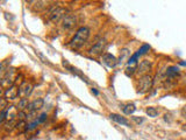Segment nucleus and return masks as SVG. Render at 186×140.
Masks as SVG:
<instances>
[{
    "label": "nucleus",
    "instance_id": "f257e3e1",
    "mask_svg": "<svg viewBox=\"0 0 186 140\" xmlns=\"http://www.w3.org/2000/svg\"><path fill=\"white\" fill-rule=\"evenodd\" d=\"M88 36H90V28H87V27H80V28L76 32V34H74V36L71 39V41L68 43V46L71 47V48H74V49L80 48V47L87 41Z\"/></svg>",
    "mask_w": 186,
    "mask_h": 140
},
{
    "label": "nucleus",
    "instance_id": "f03ea898",
    "mask_svg": "<svg viewBox=\"0 0 186 140\" xmlns=\"http://www.w3.org/2000/svg\"><path fill=\"white\" fill-rule=\"evenodd\" d=\"M152 83H154V81H152V77L148 74V75H144V76H142L141 78H140V81H138V85H137V92L138 94H141V95H143V94H147L150 89H151V87H152Z\"/></svg>",
    "mask_w": 186,
    "mask_h": 140
},
{
    "label": "nucleus",
    "instance_id": "7ed1b4c3",
    "mask_svg": "<svg viewBox=\"0 0 186 140\" xmlns=\"http://www.w3.org/2000/svg\"><path fill=\"white\" fill-rule=\"evenodd\" d=\"M15 74H17V70H15L14 68H11V69L8 68L7 71L4 74L1 85H3V88H4L5 90L15 84Z\"/></svg>",
    "mask_w": 186,
    "mask_h": 140
},
{
    "label": "nucleus",
    "instance_id": "20e7f679",
    "mask_svg": "<svg viewBox=\"0 0 186 140\" xmlns=\"http://www.w3.org/2000/svg\"><path fill=\"white\" fill-rule=\"evenodd\" d=\"M65 13H66V10H65V8L59 7V6H54V7L49 11L48 15H49V19H50L51 21L57 22V21H59L62 18H63V19L65 18V15H66Z\"/></svg>",
    "mask_w": 186,
    "mask_h": 140
},
{
    "label": "nucleus",
    "instance_id": "39448f33",
    "mask_svg": "<svg viewBox=\"0 0 186 140\" xmlns=\"http://www.w3.org/2000/svg\"><path fill=\"white\" fill-rule=\"evenodd\" d=\"M106 44H107V42H106L105 39L99 40L96 44H93V46L88 49V54H90L91 56H99V55L105 50Z\"/></svg>",
    "mask_w": 186,
    "mask_h": 140
},
{
    "label": "nucleus",
    "instance_id": "423d86ee",
    "mask_svg": "<svg viewBox=\"0 0 186 140\" xmlns=\"http://www.w3.org/2000/svg\"><path fill=\"white\" fill-rule=\"evenodd\" d=\"M19 90H20V85L18 87V85H12L11 88H8V89H6L5 90V92H4V98L6 99V100H13V99H15L17 97H19Z\"/></svg>",
    "mask_w": 186,
    "mask_h": 140
},
{
    "label": "nucleus",
    "instance_id": "0eeeda50",
    "mask_svg": "<svg viewBox=\"0 0 186 140\" xmlns=\"http://www.w3.org/2000/svg\"><path fill=\"white\" fill-rule=\"evenodd\" d=\"M33 90V85L29 84L28 82H22L20 84V90H19V96H21L22 98H27L30 92Z\"/></svg>",
    "mask_w": 186,
    "mask_h": 140
},
{
    "label": "nucleus",
    "instance_id": "6e6552de",
    "mask_svg": "<svg viewBox=\"0 0 186 140\" xmlns=\"http://www.w3.org/2000/svg\"><path fill=\"white\" fill-rule=\"evenodd\" d=\"M151 62H149L148 60H144V61H142L141 63H140V65H138V68H137V73L138 74H141L142 76H144V75H148L147 73H149L150 70H151Z\"/></svg>",
    "mask_w": 186,
    "mask_h": 140
},
{
    "label": "nucleus",
    "instance_id": "1a4fd4ad",
    "mask_svg": "<svg viewBox=\"0 0 186 140\" xmlns=\"http://www.w3.org/2000/svg\"><path fill=\"white\" fill-rule=\"evenodd\" d=\"M43 104H44V100L42 99V98H39V99H35V100H33V102H30L29 104H28V106H27V110L29 111V112H35V111H37V110H40V109H42L43 107Z\"/></svg>",
    "mask_w": 186,
    "mask_h": 140
},
{
    "label": "nucleus",
    "instance_id": "9d476101",
    "mask_svg": "<svg viewBox=\"0 0 186 140\" xmlns=\"http://www.w3.org/2000/svg\"><path fill=\"white\" fill-rule=\"evenodd\" d=\"M103 62H104L107 67H110V68H114V67L118 64V58H116L115 56H113L112 54L106 53V54L103 56Z\"/></svg>",
    "mask_w": 186,
    "mask_h": 140
},
{
    "label": "nucleus",
    "instance_id": "9b49d317",
    "mask_svg": "<svg viewBox=\"0 0 186 140\" xmlns=\"http://www.w3.org/2000/svg\"><path fill=\"white\" fill-rule=\"evenodd\" d=\"M74 25H76V17L73 14H66L65 18L63 19V28L71 29Z\"/></svg>",
    "mask_w": 186,
    "mask_h": 140
},
{
    "label": "nucleus",
    "instance_id": "f8f14e48",
    "mask_svg": "<svg viewBox=\"0 0 186 140\" xmlns=\"http://www.w3.org/2000/svg\"><path fill=\"white\" fill-rule=\"evenodd\" d=\"M129 58H130V51H129L127 48H125V49H122V50H121L120 57H119V60H118V64L127 63Z\"/></svg>",
    "mask_w": 186,
    "mask_h": 140
},
{
    "label": "nucleus",
    "instance_id": "ddd939ff",
    "mask_svg": "<svg viewBox=\"0 0 186 140\" xmlns=\"http://www.w3.org/2000/svg\"><path fill=\"white\" fill-rule=\"evenodd\" d=\"M110 117H111V119H112V120H114L115 123H118V124H120V125H123V126H129V123H128V120H127L125 117L120 116V114L112 113Z\"/></svg>",
    "mask_w": 186,
    "mask_h": 140
},
{
    "label": "nucleus",
    "instance_id": "4468645a",
    "mask_svg": "<svg viewBox=\"0 0 186 140\" xmlns=\"http://www.w3.org/2000/svg\"><path fill=\"white\" fill-rule=\"evenodd\" d=\"M179 74H180V71H179V68L177 65H171L166 69V76L169 78H173V77L178 76Z\"/></svg>",
    "mask_w": 186,
    "mask_h": 140
},
{
    "label": "nucleus",
    "instance_id": "2eb2a0df",
    "mask_svg": "<svg viewBox=\"0 0 186 140\" xmlns=\"http://www.w3.org/2000/svg\"><path fill=\"white\" fill-rule=\"evenodd\" d=\"M122 111L125 114H133L136 111V105L133 103H128V104H123L122 105Z\"/></svg>",
    "mask_w": 186,
    "mask_h": 140
},
{
    "label": "nucleus",
    "instance_id": "dca6fc26",
    "mask_svg": "<svg viewBox=\"0 0 186 140\" xmlns=\"http://www.w3.org/2000/svg\"><path fill=\"white\" fill-rule=\"evenodd\" d=\"M151 49V47H150V44H147V43H144V44H142L141 46V48L136 51V54L138 55V56H142V55H144V54H147L149 50Z\"/></svg>",
    "mask_w": 186,
    "mask_h": 140
},
{
    "label": "nucleus",
    "instance_id": "f3484780",
    "mask_svg": "<svg viewBox=\"0 0 186 140\" xmlns=\"http://www.w3.org/2000/svg\"><path fill=\"white\" fill-rule=\"evenodd\" d=\"M147 114H148L149 117L155 118V117L158 116V110H157L156 107H154V106H149V107L147 109Z\"/></svg>",
    "mask_w": 186,
    "mask_h": 140
},
{
    "label": "nucleus",
    "instance_id": "a211bd4d",
    "mask_svg": "<svg viewBox=\"0 0 186 140\" xmlns=\"http://www.w3.org/2000/svg\"><path fill=\"white\" fill-rule=\"evenodd\" d=\"M40 124V121H39V119H35L34 121H32L30 124H28L27 125V127H26V131H33V130H35L36 127H37V125Z\"/></svg>",
    "mask_w": 186,
    "mask_h": 140
},
{
    "label": "nucleus",
    "instance_id": "6ab92c4d",
    "mask_svg": "<svg viewBox=\"0 0 186 140\" xmlns=\"http://www.w3.org/2000/svg\"><path fill=\"white\" fill-rule=\"evenodd\" d=\"M10 114V106L7 107V109H5V110H3L1 111V117H0V123H4L5 121V119L7 118V116Z\"/></svg>",
    "mask_w": 186,
    "mask_h": 140
},
{
    "label": "nucleus",
    "instance_id": "aec40b11",
    "mask_svg": "<svg viewBox=\"0 0 186 140\" xmlns=\"http://www.w3.org/2000/svg\"><path fill=\"white\" fill-rule=\"evenodd\" d=\"M28 99L27 98H21V100H20V103H19V107L21 109V111H22V109H27V106H28Z\"/></svg>",
    "mask_w": 186,
    "mask_h": 140
},
{
    "label": "nucleus",
    "instance_id": "412c9836",
    "mask_svg": "<svg viewBox=\"0 0 186 140\" xmlns=\"http://www.w3.org/2000/svg\"><path fill=\"white\" fill-rule=\"evenodd\" d=\"M37 119H39L40 124H41V123H44V121L48 119V114H47V113H42V114H40V117H39Z\"/></svg>",
    "mask_w": 186,
    "mask_h": 140
},
{
    "label": "nucleus",
    "instance_id": "4be33fe9",
    "mask_svg": "<svg viewBox=\"0 0 186 140\" xmlns=\"http://www.w3.org/2000/svg\"><path fill=\"white\" fill-rule=\"evenodd\" d=\"M133 119H134L136 123H138V124H140V123H142V121L144 120L143 118H137V117H133Z\"/></svg>",
    "mask_w": 186,
    "mask_h": 140
},
{
    "label": "nucleus",
    "instance_id": "5701e85b",
    "mask_svg": "<svg viewBox=\"0 0 186 140\" xmlns=\"http://www.w3.org/2000/svg\"><path fill=\"white\" fill-rule=\"evenodd\" d=\"M92 94H94L96 96H98V95H99V91H98L96 88H92Z\"/></svg>",
    "mask_w": 186,
    "mask_h": 140
},
{
    "label": "nucleus",
    "instance_id": "b1692460",
    "mask_svg": "<svg viewBox=\"0 0 186 140\" xmlns=\"http://www.w3.org/2000/svg\"><path fill=\"white\" fill-rule=\"evenodd\" d=\"M179 65H184V67H186V62H179Z\"/></svg>",
    "mask_w": 186,
    "mask_h": 140
},
{
    "label": "nucleus",
    "instance_id": "393cba45",
    "mask_svg": "<svg viewBox=\"0 0 186 140\" xmlns=\"http://www.w3.org/2000/svg\"><path fill=\"white\" fill-rule=\"evenodd\" d=\"M184 130H185V131H186V126H185V127H184Z\"/></svg>",
    "mask_w": 186,
    "mask_h": 140
}]
</instances>
